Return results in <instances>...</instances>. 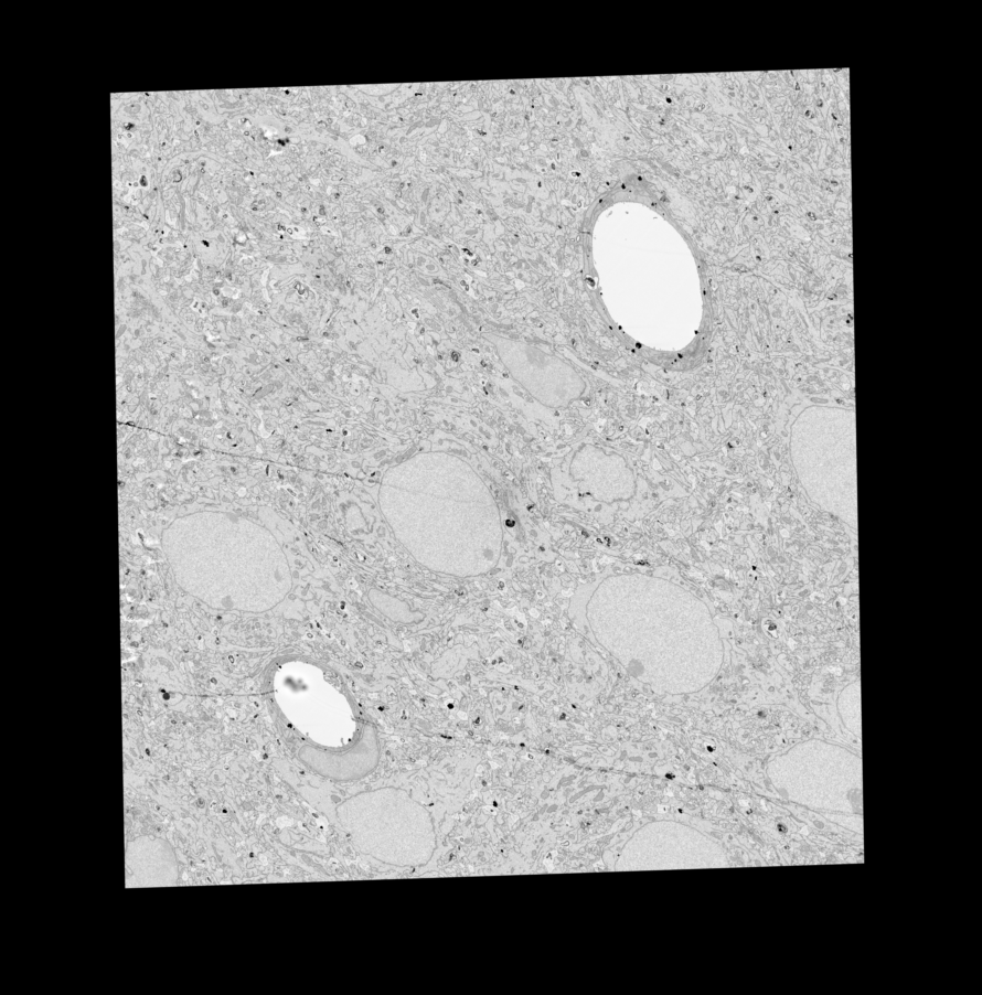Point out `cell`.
Wrapping results in <instances>:
<instances>
[{
  "label": "cell",
  "mask_w": 982,
  "mask_h": 995,
  "mask_svg": "<svg viewBox=\"0 0 982 995\" xmlns=\"http://www.w3.org/2000/svg\"><path fill=\"white\" fill-rule=\"evenodd\" d=\"M855 411L811 406L791 430V457L800 483L820 509L857 527Z\"/></svg>",
  "instance_id": "1"
},
{
  "label": "cell",
  "mask_w": 982,
  "mask_h": 995,
  "mask_svg": "<svg viewBox=\"0 0 982 995\" xmlns=\"http://www.w3.org/2000/svg\"><path fill=\"white\" fill-rule=\"evenodd\" d=\"M337 817L359 852L391 866H424L436 849L429 812L399 789L357 793L338 806Z\"/></svg>",
  "instance_id": "2"
},
{
  "label": "cell",
  "mask_w": 982,
  "mask_h": 995,
  "mask_svg": "<svg viewBox=\"0 0 982 995\" xmlns=\"http://www.w3.org/2000/svg\"><path fill=\"white\" fill-rule=\"evenodd\" d=\"M772 762V781L788 799L818 809L862 811V758L846 748L811 739Z\"/></svg>",
  "instance_id": "3"
},
{
  "label": "cell",
  "mask_w": 982,
  "mask_h": 995,
  "mask_svg": "<svg viewBox=\"0 0 982 995\" xmlns=\"http://www.w3.org/2000/svg\"><path fill=\"white\" fill-rule=\"evenodd\" d=\"M718 844L687 826L652 823L634 833L616 864L618 870L708 868L725 866Z\"/></svg>",
  "instance_id": "4"
},
{
  "label": "cell",
  "mask_w": 982,
  "mask_h": 995,
  "mask_svg": "<svg viewBox=\"0 0 982 995\" xmlns=\"http://www.w3.org/2000/svg\"><path fill=\"white\" fill-rule=\"evenodd\" d=\"M837 710L843 725L855 736H862L861 682L846 685L837 697Z\"/></svg>",
  "instance_id": "5"
}]
</instances>
